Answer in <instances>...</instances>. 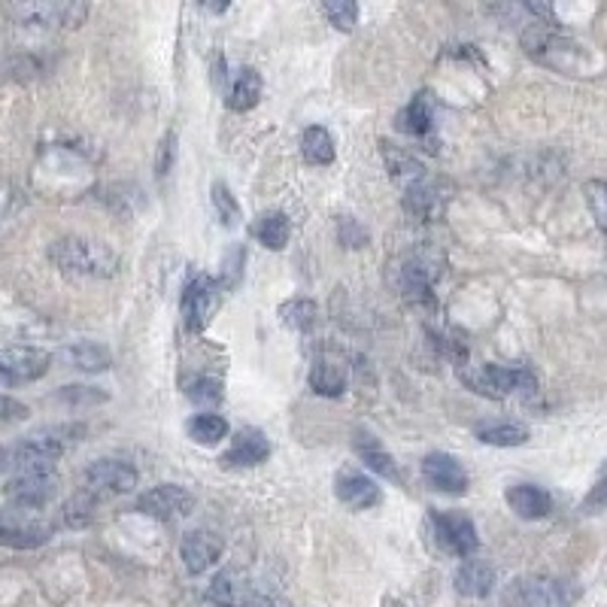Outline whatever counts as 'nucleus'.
<instances>
[{
    "mask_svg": "<svg viewBox=\"0 0 607 607\" xmlns=\"http://www.w3.org/2000/svg\"><path fill=\"white\" fill-rule=\"evenodd\" d=\"M243 271H246V249H243V243H231L225 249V255H222V277H219V283L225 289H234V286L243 283Z\"/></svg>",
    "mask_w": 607,
    "mask_h": 607,
    "instance_id": "c9c22d12",
    "label": "nucleus"
},
{
    "mask_svg": "<svg viewBox=\"0 0 607 607\" xmlns=\"http://www.w3.org/2000/svg\"><path fill=\"white\" fill-rule=\"evenodd\" d=\"M271 453V441L262 428H243L234 435L228 453L222 456V468H252L262 465Z\"/></svg>",
    "mask_w": 607,
    "mask_h": 607,
    "instance_id": "6ab92c4d",
    "label": "nucleus"
},
{
    "mask_svg": "<svg viewBox=\"0 0 607 607\" xmlns=\"http://www.w3.org/2000/svg\"><path fill=\"white\" fill-rule=\"evenodd\" d=\"M210 198H213L216 216H219V222H222L225 228H234V225H240V219H243V213H240V204H237V198L231 195V189H228L225 183H213V192H210Z\"/></svg>",
    "mask_w": 607,
    "mask_h": 607,
    "instance_id": "4c0bfd02",
    "label": "nucleus"
},
{
    "mask_svg": "<svg viewBox=\"0 0 607 607\" xmlns=\"http://www.w3.org/2000/svg\"><path fill=\"white\" fill-rule=\"evenodd\" d=\"M398 128H401L404 134H410V137L422 140L425 146H435V143H431V140H435V134H438L435 95H431V92H419V95L410 101V107L401 113Z\"/></svg>",
    "mask_w": 607,
    "mask_h": 607,
    "instance_id": "aec40b11",
    "label": "nucleus"
},
{
    "mask_svg": "<svg viewBox=\"0 0 607 607\" xmlns=\"http://www.w3.org/2000/svg\"><path fill=\"white\" fill-rule=\"evenodd\" d=\"M7 16L25 31H73L89 19V0H7Z\"/></svg>",
    "mask_w": 607,
    "mask_h": 607,
    "instance_id": "7ed1b4c3",
    "label": "nucleus"
},
{
    "mask_svg": "<svg viewBox=\"0 0 607 607\" xmlns=\"http://www.w3.org/2000/svg\"><path fill=\"white\" fill-rule=\"evenodd\" d=\"M110 395L104 389H95V386H67V389H58L52 395V401L64 404V407H95V404H104Z\"/></svg>",
    "mask_w": 607,
    "mask_h": 607,
    "instance_id": "f704fd0d",
    "label": "nucleus"
},
{
    "mask_svg": "<svg viewBox=\"0 0 607 607\" xmlns=\"http://www.w3.org/2000/svg\"><path fill=\"white\" fill-rule=\"evenodd\" d=\"M258 101H262V76H258L255 70H240L237 79L231 82L228 89V110L234 113H249Z\"/></svg>",
    "mask_w": 607,
    "mask_h": 607,
    "instance_id": "a878e982",
    "label": "nucleus"
},
{
    "mask_svg": "<svg viewBox=\"0 0 607 607\" xmlns=\"http://www.w3.org/2000/svg\"><path fill=\"white\" fill-rule=\"evenodd\" d=\"M456 583V592L465 595V598H486L495 586V568L489 562H480V559H465L453 577Z\"/></svg>",
    "mask_w": 607,
    "mask_h": 607,
    "instance_id": "393cba45",
    "label": "nucleus"
},
{
    "mask_svg": "<svg viewBox=\"0 0 607 607\" xmlns=\"http://www.w3.org/2000/svg\"><path fill=\"white\" fill-rule=\"evenodd\" d=\"M173 161H177V134L167 131V134L161 137V143H158V155H155V177H158V180L167 177L170 167H173Z\"/></svg>",
    "mask_w": 607,
    "mask_h": 607,
    "instance_id": "79ce46f5",
    "label": "nucleus"
},
{
    "mask_svg": "<svg viewBox=\"0 0 607 607\" xmlns=\"http://www.w3.org/2000/svg\"><path fill=\"white\" fill-rule=\"evenodd\" d=\"M310 386L322 398H340L346 392V371L331 359H319L310 371Z\"/></svg>",
    "mask_w": 607,
    "mask_h": 607,
    "instance_id": "c756f323",
    "label": "nucleus"
},
{
    "mask_svg": "<svg viewBox=\"0 0 607 607\" xmlns=\"http://www.w3.org/2000/svg\"><path fill=\"white\" fill-rule=\"evenodd\" d=\"M189 438L201 447H216L228 438V419H222L219 413H198L186 422Z\"/></svg>",
    "mask_w": 607,
    "mask_h": 607,
    "instance_id": "c85d7f7f",
    "label": "nucleus"
},
{
    "mask_svg": "<svg viewBox=\"0 0 607 607\" xmlns=\"http://www.w3.org/2000/svg\"><path fill=\"white\" fill-rule=\"evenodd\" d=\"M255 586L252 580L237 571V568H225L213 577L210 589H207V598L216 604V607H249L252 598H255Z\"/></svg>",
    "mask_w": 607,
    "mask_h": 607,
    "instance_id": "412c9836",
    "label": "nucleus"
},
{
    "mask_svg": "<svg viewBox=\"0 0 607 607\" xmlns=\"http://www.w3.org/2000/svg\"><path fill=\"white\" fill-rule=\"evenodd\" d=\"M201 7L207 10V13H225L228 7H231V0H201Z\"/></svg>",
    "mask_w": 607,
    "mask_h": 607,
    "instance_id": "de8ad7c7",
    "label": "nucleus"
},
{
    "mask_svg": "<svg viewBox=\"0 0 607 607\" xmlns=\"http://www.w3.org/2000/svg\"><path fill=\"white\" fill-rule=\"evenodd\" d=\"M52 356L37 346H0V386H25L40 380Z\"/></svg>",
    "mask_w": 607,
    "mask_h": 607,
    "instance_id": "9d476101",
    "label": "nucleus"
},
{
    "mask_svg": "<svg viewBox=\"0 0 607 607\" xmlns=\"http://www.w3.org/2000/svg\"><path fill=\"white\" fill-rule=\"evenodd\" d=\"M95 507H98V501L79 489V492L67 501V507H64V523H67L70 529H85V526L92 523Z\"/></svg>",
    "mask_w": 607,
    "mask_h": 607,
    "instance_id": "e433bc0d",
    "label": "nucleus"
},
{
    "mask_svg": "<svg viewBox=\"0 0 607 607\" xmlns=\"http://www.w3.org/2000/svg\"><path fill=\"white\" fill-rule=\"evenodd\" d=\"M422 477L431 489L444 492V495H465L468 492V471L450 453H428L422 459Z\"/></svg>",
    "mask_w": 607,
    "mask_h": 607,
    "instance_id": "dca6fc26",
    "label": "nucleus"
},
{
    "mask_svg": "<svg viewBox=\"0 0 607 607\" xmlns=\"http://www.w3.org/2000/svg\"><path fill=\"white\" fill-rule=\"evenodd\" d=\"M462 383L492 401H501L507 395H532L538 389V380L526 368H501V365H459Z\"/></svg>",
    "mask_w": 607,
    "mask_h": 607,
    "instance_id": "39448f33",
    "label": "nucleus"
},
{
    "mask_svg": "<svg viewBox=\"0 0 607 607\" xmlns=\"http://www.w3.org/2000/svg\"><path fill=\"white\" fill-rule=\"evenodd\" d=\"M49 262L73 280H110L119 274V255L92 237H58L49 246Z\"/></svg>",
    "mask_w": 607,
    "mask_h": 607,
    "instance_id": "f03ea898",
    "label": "nucleus"
},
{
    "mask_svg": "<svg viewBox=\"0 0 607 607\" xmlns=\"http://www.w3.org/2000/svg\"><path fill=\"white\" fill-rule=\"evenodd\" d=\"M523 49L529 58H535L538 64L559 70V73H580V64H586V52L571 40L556 34L547 25H532L523 31Z\"/></svg>",
    "mask_w": 607,
    "mask_h": 607,
    "instance_id": "423d86ee",
    "label": "nucleus"
},
{
    "mask_svg": "<svg viewBox=\"0 0 607 607\" xmlns=\"http://www.w3.org/2000/svg\"><path fill=\"white\" fill-rule=\"evenodd\" d=\"M337 237H340V243L346 249H365L368 240H371L368 228L359 219H353V216H340L337 219Z\"/></svg>",
    "mask_w": 607,
    "mask_h": 607,
    "instance_id": "a19ab883",
    "label": "nucleus"
},
{
    "mask_svg": "<svg viewBox=\"0 0 607 607\" xmlns=\"http://www.w3.org/2000/svg\"><path fill=\"white\" fill-rule=\"evenodd\" d=\"M607 507V462L598 468V477H595V486L589 489L586 501H583V510L586 513H598Z\"/></svg>",
    "mask_w": 607,
    "mask_h": 607,
    "instance_id": "37998d69",
    "label": "nucleus"
},
{
    "mask_svg": "<svg viewBox=\"0 0 607 607\" xmlns=\"http://www.w3.org/2000/svg\"><path fill=\"white\" fill-rule=\"evenodd\" d=\"M82 438V425H55L22 438L7 456L13 471H55L70 444Z\"/></svg>",
    "mask_w": 607,
    "mask_h": 607,
    "instance_id": "20e7f679",
    "label": "nucleus"
},
{
    "mask_svg": "<svg viewBox=\"0 0 607 607\" xmlns=\"http://www.w3.org/2000/svg\"><path fill=\"white\" fill-rule=\"evenodd\" d=\"M222 292H225V286L219 280H213L207 274L192 277L189 286L183 289V301H180L183 322L192 331H204L210 325V319L216 316L219 304H222Z\"/></svg>",
    "mask_w": 607,
    "mask_h": 607,
    "instance_id": "9b49d317",
    "label": "nucleus"
},
{
    "mask_svg": "<svg viewBox=\"0 0 607 607\" xmlns=\"http://www.w3.org/2000/svg\"><path fill=\"white\" fill-rule=\"evenodd\" d=\"M19 419H28V407L7 395H0V422H19Z\"/></svg>",
    "mask_w": 607,
    "mask_h": 607,
    "instance_id": "c03bdc74",
    "label": "nucleus"
},
{
    "mask_svg": "<svg viewBox=\"0 0 607 607\" xmlns=\"http://www.w3.org/2000/svg\"><path fill=\"white\" fill-rule=\"evenodd\" d=\"M137 468L128 465L125 459H98L89 468L82 471V492L92 495L98 504L107 498H119L128 495L137 486Z\"/></svg>",
    "mask_w": 607,
    "mask_h": 607,
    "instance_id": "6e6552de",
    "label": "nucleus"
},
{
    "mask_svg": "<svg viewBox=\"0 0 607 607\" xmlns=\"http://www.w3.org/2000/svg\"><path fill=\"white\" fill-rule=\"evenodd\" d=\"M186 395L195 401V404H204V407H216L225 395V386L222 380L216 377H198L195 383H186Z\"/></svg>",
    "mask_w": 607,
    "mask_h": 607,
    "instance_id": "ea45409f",
    "label": "nucleus"
},
{
    "mask_svg": "<svg viewBox=\"0 0 607 607\" xmlns=\"http://www.w3.org/2000/svg\"><path fill=\"white\" fill-rule=\"evenodd\" d=\"M580 586L559 577H519L504 589V607H571Z\"/></svg>",
    "mask_w": 607,
    "mask_h": 607,
    "instance_id": "0eeeda50",
    "label": "nucleus"
},
{
    "mask_svg": "<svg viewBox=\"0 0 607 607\" xmlns=\"http://www.w3.org/2000/svg\"><path fill=\"white\" fill-rule=\"evenodd\" d=\"M428 526L438 547L450 556L468 559L480 550V535L474 529V519L462 510H435L428 516Z\"/></svg>",
    "mask_w": 607,
    "mask_h": 607,
    "instance_id": "1a4fd4ad",
    "label": "nucleus"
},
{
    "mask_svg": "<svg viewBox=\"0 0 607 607\" xmlns=\"http://www.w3.org/2000/svg\"><path fill=\"white\" fill-rule=\"evenodd\" d=\"M477 441L489 447H519L529 441V428L519 422H486L477 428Z\"/></svg>",
    "mask_w": 607,
    "mask_h": 607,
    "instance_id": "2f4dec72",
    "label": "nucleus"
},
{
    "mask_svg": "<svg viewBox=\"0 0 607 607\" xmlns=\"http://www.w3.org/2000/svg\"><path fill=\"white\" fill-rule=\"evenodd\" d=\"M222 550H225L222 538L210 529H195L180 544V556H183V565L189 568V574L210 571L222 559Z\"/></svg>",
    "mask_w": 607,
    "mask_h": 607,
    "instance_id": "a211bd4d",
    "label": "nucleus"
},
{
    "mask_svg": "<svg viewBox=\"0 0 607 607\" xmlns=\"http://www.w3.org/2000/svg\"><path fill=\"white\" fill-rule=\"evenodd\" d=\"M4 495L10 507L40 510L58 495V477L55 471H13V477L4 486Z\"/></svg>",
    "mask_w": 607,
    "mask_h": 607,
    "instance_id": "f8f14e48",
    "label": "nucleus"
},
{
    "mask_svg": "<svg viewBox=\"0 0 607 607\" xmlns=\"http://www.w3.org/2000/svg\"><path fill=\"white\" fill-rule=\"evenodd\" d=\"M137 510L152 519H161V523H170V519H183L195 510V495L183 486L164 483V486L143 492L137 498Z\"/></svg>",
    "mask_w": 607,
    "mask_h": 607,
    "instance_id": "ddd939ff",
    "label": "nucleus"
},
{
    "mask_svg": "<svg viewBox=\"0 0 607 607\" xmlns=\"http://www.w3.org/2000/svg\"><path fill=\"white\" fill-rule=\"evenodd\" d=\"M4 465H7V450L0 447V471H4Z\"/></svg>",
    "mask_w": 607,
    "mask_h": 607,
    "instance_id": "09e8293b",
    "label": "nucleus"
},
{
    "mask_svg": "<svg viewBox=\"0 0 607 607\" xmlns=\"http://www.w3.org/2000/svg\"><path fill=\"white\" fill-rule=\"evenodd\" d=\"M322 10L328 22L343 34H350L359 25V0H322Z\"/></svg>",
    "mask_w": 607,
    "mask_h": 607,
    "instance_id": "72a5a7b5",
    "label": "nucleus"
},
{
    "mask_svg": "<svg viewBox=\"0 0 607 607\" xmlns=\"http://www.w3.org/2000/svg\"><path fill=\"white\" fill-rule=\"evenodd\" d=\"M526 10L532 16H538L544 25H556V10H553V0H523Z\"/></svg>",
    "mask_w": 607,
    "mask_h": 607,
    "instance_id": "a18cd8bd",
    "label": "nucleus"
},
{
    "mask_svg": "<svg viewBox=\"0 0 607 607\" xmlns=\"http://www.w3.org/2000/svg\"><path fill=\"white\" fill-rule=\"evenodd\" d=\"M380 149H383V161H386L389 177H392V183H395L401 192L410 189L413 183H419L425 173H428L425 164H422L413 152H407V149H401V146H395V143H383Z\"/></svg>",
    "mask_w": 607,
    "mask_h": 607,
    "instance_id": "5701e85b",
    "label": "nucleus"
},
{
    "mask_svg": "<svg viewBox=\"0 0 607 607\" xmlns=\"http://www.w3.org/2000/svg\"><path fill=\"white\" fill-rule=\"evenodd\" d=\"M37 510H19L13 507L10 516L0 519V544L16 547V550H31L40 547L52 538L49 523H43L40 516H34Z\"/></svg>",
    "mask_w": 607,
    "mask_h": 607,
    "instance_id": "4468645a",
    "label": "nucleus"
},
{
    "mask_svg": "<svg viewBox=\"0 0 607 607\" xmlns=\"http://www.w3.org/2000/svg\"><path fill=\"white\" fill-rule=\"evenodd\" d=\"M586 195V207L595 219V225L607 234V180H589L583 186Z\"/></svg>",
    "mask_w": 607,
    "mask_h": 607,
    "instance_id": "58836bf2",
    "label": "nucleus"
},
{
    "mask_svg": "<svg viewBox=\"0 0 607 607\" xmlns=\"http://www.w3.org/2000/svg\"><path fill=\"white\" fill-rule=\"evenodd\" d=\"M353 450L359 453V459L371 468V474L386 477L392 483H401V468L395 465L392 453L383 447V441L377 435H371L368 428H356L353 431Z\"/></svg>",
    "mask_w": 607,
    "mask_h": 607,
    "instance_id": "4be33fe9",
    "label": "nucleus"
},
{
    "mask_svg": "<svg viewBox=\"0 0 607 607\" xmlns=\"http://www.w3.org/2000/svg\"><path fill=\"white\" fill-rule=\"evenodd\" d=\"M301 155L307 164H316V167H325L334 161L337 149H334V140L328 134V128L322 125H310L301 137Z\"/></svg>",
    "mask_w": 607,
    "mask_h": 607,
    "instance_id": "7c9ffc66",
    "label": "nucleus"
},
{
    "mask_svg": "<svg viewBox=\"0 0 607 607\" xmlns=\"http://www.w3.org/2000/svg\"><path fill=\"white\" fill-rule=\"evenodd\" d=\"M64 356L73 368H79L85 374H101L110 368V350L101 343H92V340H79V343L67 346Z\"/></svg>",
    "mask_w": 607,
    "mask_h": 607,
    "instance_id": "cd10ccee",
    "label": "nucleus"
},
{
    "mask_svg": "<svg viewBox=\"0 0 607 607\" xmlns=\"http://www.w3.org/2000/svg\"><path fill=\"white\" fill-rule=\"evenodd\" d=\"M447 271V255L435 246H416L392 262V289L413 307H435V286Z\"/></svg>",
    "mask_w": 607,
    "mask_h": 607,
    "instance_id": "f257e3e1",
    "label": "nucleus"
},
{
    "mask_svg": "<svg viewBox=\"0 0 607 607\" xmlns=\"http://www.w3.org/2000/svg\"><path fill=\"white\" fill-rule=\"evenodd\" d=\"M334 495L353 510H371L383 501L380 486L356 468H340L334 477Z\"/></svg>",
    "mask_w": 607,
    "mask_h": 607,
    "instance_id": "f3484780",
    "label": "nucleus"
},
{
    "mask_svg": "<svg viewBox=\"0 0 607 607\" xmlns=\"http://www.w3.org/2000/svg\"><path fill=\"white\" fill-rule=\"evenodd\" d=\"M252 237L262 243L265 249L280 252V249H286V243L292 237V222H289L286 213H265L262 219L252 222Z\"/></svg>",
    "mask_w": 607,
    "mask_h": 607,
    "instance_id": "bb28decb",
    "label": "nucleus"
},
{
    "mask_svg": "<svg viewBox=\"0 0 607 607\" xmlns=\"http://www.w3.org/2000/svg\"><path fill=\"white\" fill-rule=\"evenodd\" d=\"M401 195H404V207L410 210V216H416L422 222H431V219H441L444 216L450 189L441 180L431 177V173H425L419 183H413Z\"/></svg>",
    "mask_w": 607,
    "mask_h": 607,
    "instance_id": "2eb2a0df",
    "label": "nucleus"
},
{
    "mask_svg": "<svg viewBox=\"0 0 607 607\" xmlns=\"http://www.w3.org/2000/svg\"><path fill=\"white\" fill-rule=\"evenodd\" d=\"M507 504L523 519H544L553 510V495L535 483H516L507 489Z\"/></svg>",
    "mask_w": 607,
    "mask_h": 607,
    "instance_id": "b1692460",
    "label": "nucleus"
},
{
    "mask_svg": "<svg viewBox=\"0 0 607 607\" xmlns=\"http://www.w3.org/2000/svg\"><path fill=\"white\" fill-rule=\"evenodd\" d=\"M249 607H292V604H289L283 595H274V592H262V589H258Z\"/></svg>",
    "mask_w": 607,
    "mask_h": 607,
    "instance_id": "49530a36",
    "label": "nucleus"
},
{
    "mask_svg": "<svg viewBox=\"0 0 607 607\" xmlns=\"http://www.w3.org/2000/svg\"><path fill=\"white\" fill-rule=\"evenodd\" d=\"M280 319L292 331H310L319 319V307L313 298H292L280 307Z\"/></svg>",
    "mask_w": 607,
    "mask_h": 607,
    "instance_id": "473e14b6",
    "label": "nucleus"
}]
</instances>
